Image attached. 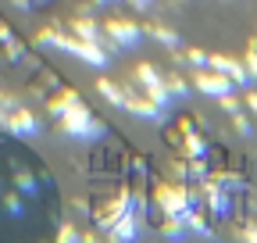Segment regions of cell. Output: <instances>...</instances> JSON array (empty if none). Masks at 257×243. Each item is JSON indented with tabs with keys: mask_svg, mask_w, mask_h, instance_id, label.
<instances>
[{
	"mask_svg": "<svg viewBox=\"0 0 257 243\" xmlns=\"http://www.w3.org/2000/svg\"><path fill=\"white\" fill-rule=\"evenodd\" d=\"M40 40L43 43H50V47H57V50H68V54H79L82 61H89V65H96V68H104L107 65V54L96 47V40H72V36H64V33H40Z\"/></svg>",
	"mask_w": 257,
	"mask_h": 243,
	"instance_id": "6da1fadb",
	"label": "cell"
},
{
	"mask_svg": "<svg viewBox=\"0 0 257 243\" xmlns=\"http://www.w3.org/2000/svg\"><path fill=\"white\" fill-rule=\"evenodd\" d=\"M61 118V129L68 133V136H82V140H89V136H100V126L93 122V114L82 107V104H75V107H68L64 114H57Z\"/></svg>",
	"mask_w": 257,
	"mask_h": 243,
	"instance_id": "7a4b0ae2",
	"label": "cell"
},
{
	"mask_svg": "<svg viewBox=\"0 0 257 243\" xmlns=\"http://www.w3.org/2000/svg\"><path fill=\"white\" fill-rule=\"evenodd\" d=\"M136 79L143 82V93L157 104V107H165L168 100H172V93H168V86H165V79L157 75V68L154 65H140L136 68Z\"/></svg>",
	"mask_w": 257,
	"mask_h": 243,
	"instance_id": "3957f363",
	"label": "cell"
},
{
	"mask_svg": "<svg viewBox=\"0 0 257 243\" xmlns=\"http://www.w3.org/2000/svg\"><path fill=\"white\" fill-rule=\"evenodd\" d=\"M157 204L165 215H186V211L193 207V193L186 186H161L157 190Z\"/></svg>",
	"mask_w": 257,
	"mask_h": 243,
	"instance_id": "277c9868",
	"label": "cell"
},
{
	"mask_svg": "<svg viewBox=\"0 0 257 243\" xmlns=\"http://www.w3.org/2000/svg\"><path fill=\"white\" fill-rule=\"evenodd\" d=\"M107 36H111V43H114V47H133V43H140L143 29H140L136 22L114 18V22H107Z\"/></svg>",
	"mask_w": 257,
	"mask_h": 243,
	"instance_id": "5b68a950",
	"label": "cell"
},
{
	"mask_svg": "<svg viewBox=\"0 0 257 243\" xmlns=\"http://www.w3.org/2000/svg\"><path fill=\"white\" fill-rule=\"evenodd\" d=\"M207 68L221 72V75H229L236 86H250V75L239 68V61L236 57H221V54H207Z\"/></svg>",
	"mask_w": 257,
	"mask_h": 243,
	"instance_id": "8992f818",
	"label": "cell"
},
{
	"mask_svg": "<svg viewBox=\"0 0 257 243\" xmlns=\"http://www.w3.org/2000/svg\"><path fill=\"white\" fill-rule=\"evenodd\" d=\"M232 79L229 75H221V72H200L197 75V89L207 97H225V93H232Z\"/></svg>",
	"mask_w": 257,
	"mask_h": 243,
	"instance_id": "52a82bcc",
	"label": "cell"
},
{
	"mask_svg": "<svg viewBox=\"0 0 257 243\" xmlns=\"http://www.w3.org/2000/svg\"><path fill=\"white\" fill-rule=\"evenodd\" d=\"M4 126H8V129H11L15 136H32V133H36V129H40V122H36V118H32L29 111H22V107H15V111H11V114L4 118Z\"/></svg>",
	"mask_w": 257,
	"mask_h": 243,
	"instance_id": "ba28073f",
	"label": "cell"
},
{
	"mask_svg": "<svg viewBox=\"0 0 257 243\" xmlns=\"http://www.w3.org/2000/svg\"><path fill=\"white\" fill-rule=\"evenodd\" d=\"M96 86H100V93L111 100V104H118V107H125V89L121 86H114V82H107V79H100V82H96Z\"/></svg>",
	"mask_w": 257,
	"mask_h": 243,
	"instance_id": "9c48e42d",
	"label": "cell"
},
{
	"mask_svg": "<svg viewBox=\"0 0 257 243\" xmlns=\"http://www.w3.org/2000/svg\"><path fill=\"white\" fill-rule=\"evenodd\" d=\"M189 61H193L197 68H207V54H200V50H189Z\"/></svg>",
	"mask_w": 257,
	"mask_h": 243,
	"instance_id": "30bf717a",
	"label": "cell"
},
{
	"mask_svg": "<svg viewBox=\"0 0 257 243\" xmlns=\"http://www.w3.org/2000/svg\"><path fill=\"white\" fill-rule=\"evenodd\" d=\"M133 4H136V8H147V4H150V0H133Z\"/></svg>",
	"mask_w": 257,
	"mask_h": 243,
	"instance_id": "8fae6325",
	"label": "cell"
},
{
	"mask_svg": "<svg viewBox=\"0 0 257 243\" xmlns=\"http://www.w3.org/2000/svg\"><path fill=\"white\" fill-rule=\"evenodd\" d=\"M100 4H111V0H100Z\"/></svg>",
	"mask_w": 257,
	"mask_h": 243,
	"instance_id": "7c38bea8",
	"label": "cell"
}]
</instances>
